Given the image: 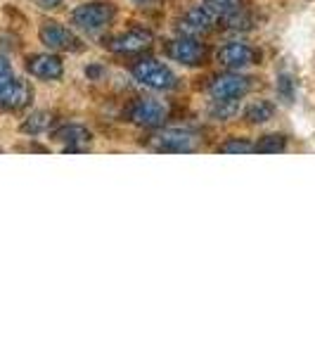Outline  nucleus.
Returning <instances> with one entry per match:
<instances>
[{
    "label": "nucleus",
    "instance_id": "dca6fc26",
    "mask_svg": "<svg viewBox=\"0 0 315 356\" xmlns=\"http://www.w3.org/2000/svg\"><path fill=\"white\" fill-rule=\"evenodd\" d=\"M221 19H223V24H225V29H230V31H251V29L256 26L254 15L242 8H237L230 15H223Z\"/></svg>",
    "mask_w": 315,
    "mask_h": 356
},
{
    "label": "nucleus",
    "instance_id": "f257e3e1",
    "mask_svg": "<svg viewBox=\"0 0 315 356\" xmlns=\"http://www.w3.org/2000/svg\"><path fill=\"white\" fill-rule=\"evenodd\" d=\"M117 17V8L110 0H93V3H83L78 5L76 10L71 13V24L81 31L95 33L107 29Z\"/></svg>",
    "mask_w": 315,
    "mask_h": 356
},
{
    "label": "nucleus",
    "instance_id": "6ab92c4d",
    "mask_svg": "<svg viewBox=\"0 0 315 356\" xmlns=\"http://www.w3.org/2000/svg\"><path fill=\"white\" fill-rule=\"evenodd\" d=\"M275 90H278L280 100L291 105L296 100V79L291 74H280L278 81H275Z\"/></svg>",
    "mask_w": 315,
    "mask_h": 356
},
{
    "label": "nucleus",
    "instance_id": "4468645a",
    "mask_svg": "<svg viewBox=\"0 0 315 356\" xmlns=\"http://www.w3.org/2000/svg\"><path fill=\"white\" fill-rule=\"evenodd\" d=\"M53 114L50 112H33L31 117H26L24 122H22V134H26V136H41L45 134V131H50L53 129Z\"/></svg>",
    "mask_w": 315,
    "mask_h": 356
},
{
    "label": "nucleus",
    "instance_id": "393cba45",
    "mask_svg": "<svg viewBox=\"0 0 315 356\" xmlns=\"http://www.w3.org/2000/svg\"><path fill=\"white\" fill-rule=\"evenodd\" d=\"M133 3H137V5H150V3H154V0H133Z\"/></svg>",
    "mask_w": 315,
    "mask_h": 356
},
{
    "label": "nucleus",
    "instance_id": "20e7f679",
    "mask_svg": "<svg viewBox=\"0 0 315 356\" xmlns=\"http://www.w3.org/2000/svg\"><path fill=\"white\" fill-rule=\"evenodd\" d=\"M154 43V36L152 31L147 29H128V31H121L117 36H110L102 41L110 53H117V55H137V53H145L147 48H152Z\"/></svg>",
    "mask_w": 315,
    "mask_h": 356
},
{
    "label": "nucleus",
    "instance_id": "39448f33",
    "mask_svg": "<svg viewBox=\"0 0 315 356\" xmlns=\"http://www.w3.org/2000/svg\"><path fill=\"white\" fill-rule=\"evenodd\" d=\"M166 55L182 67H199L206 62L209 50H206V45L199 43L197 38L178 36V38H173V41L166 43Z\"/></svg>",
    "mask_w": 315,
    "mask_h": 356
},
{
    "label": "nucleus",
    "instance_id": "1a4fd4ad",
    "mask_svg": "<svg viewBox=\"0 0 315 356\" xmlns=\"http://www.w3.org/2000/svg\"><path fill=\"white\" fill-rule=\"evenodd\" d=\"M38 38H41L45 48L60 50V53H78L83 48L81 38L74 31H69L67 26L57 24V22H45L41 31H38Z\"/></svg>",
    "mask_w": 315,
    "mask_h": 356
},
{
    "label": "nucleus",
    "instance_id": "2eb2a0df",
    "mask_svg": "<svg viewBox=\"0 0 315 356\" xmlns=\"http://www.w3.org/2000/svg\"><path fill=\"white\" fill-rule=\"evenodd\" d=\"M275 117V105L268 100H254L251 105H247L244 110V122L247 124H266Z\"/></svg>",
    "mask_w": 315,
    "mask_h": 356
},
{
    "label": "nucleus",
    "instance_id": "412c9836",
    "mask_svg": "<svg viewBox=\"0 0 315 356\" xmlns=\"http://www.w3.org/2000/svg\"><path fill=\"white\" fill-rule=\"evenodd\" d=\"M204 5L214 15H221V17L235 13L237 8H242V5H239V0H204Z\"/></svg>",
    "mask_w": 315,
    "mask_h": 356
},
{
    "label": "nucleus",
    "instance_id": "9d476101",
    "mask_svg": "<svg viewBox=\"0 0 315 356\" xmlns=\"http://www.w3.org/2000/svg\"><path fill=\"white\" fill-rule=\"evenodd\" d=\"M216 17L211 13L206 5H197V8H190L185 15L178 19V29L180 36H192V38H199V36H206V33H211L216 29Z\"/></svg>",
    "mask_w": 315,
    "mask_h": 356
},
{
    "label": "nucleus",
    "instance_id": "a211bd4d",
    "mask_svg": "<svg viewBox=\"0 0 315 356\" xmlns=\"http://www.w3.org/2000/svg\"><path fill=\"white\" fill-rule=\"evenodd\" d=\"M237 112H239L237 100H216L214 97V102H211V107H209V117L216 119V122H228V119H232Z\"/></svg>",
    "mask_w": 315,
    "mask_h": 356
},
{
    "label": "nucleus",
    "instance_id": "4be33fe9",
    "mask_svg": "<svg viewBox=\"0 0 315 356\" xmlns=\"http://www.w3.org/2000/svg\"><path fill=\"white\" fill-rule=\"evenodd\" d=\"M12 79H15L12 67H10V62L5 60L3 55H0V90H3L10 81H12Z\"/></svg>",
    "mask_w": 315,
    "mask_h": 356
},
{
    "label": "nucleus",
    "instance_id": "f03ea898",
    "mask_svg": "<svg viewBox=\"0 0 315 356\" xmlns=\"http://www.w3.org/2000/svg\"><path fill=\"white\" fill-rule=\"evenodd\" d=\"M130 72H133V79L137 83L152 90H173L178 86V76L159 60H152V57L137 60Z\"/></svg>",
    "mask_w": 315,
    "mask_h": 356
},
{
    "label": "nucleus",
    "instance_id": "423d86ee",
    "mask_svg": "<svg viewBox=\"0 0 315 356\" xmlns=\"http://www.w3.org/2000/svg\"><path fill=\"white\" fill-rule=\"evenodd\" d=\"M216 60H219L223 67L232 69V72H239V69L261 65V53L249 43L230 41V43L221 45L219 53H216Z\"/></svg>",
    "mask_w": 315,
    "mask_h": 356
},
{
    "label": "nucleus",
    "instance_id": "9b49d317",
    "mask_svg": "<svg viewBox=\"0 0 315 356\" xmlns=\"http://www.w3.org/2000/svg\"><path fill=\"white\" fill-rule=\"evenodd\" d=\"M31 100H33V88L28 81L12 79V81L0 90V110H5V112L24 110V107L31 105Z\"/></svg>",
    "mask_w": 315,
    "mask_h": 356
},
{
    "label": "nucleus",
    "instance_id": "5701e85b",
    "mask_svg": "<svg viewBox=\"0 0 315 356\" xmlns=\"http://www.w3.org/2000/svg\"><path fill=\"white\" fill-rule=\"evenodd\" d=\"M62 3H65V0H36V5L43 10H55V8H60Z\"/></svg>",
    "mask_w": 315,
    "mask_h": 356
},
{
    "label": "nucleus",
    "instance_id": "aec40b11",
    "mask_svg": "<svg viewBox=\"0 0 315 356\" xmlns=\"http://www.w3.org/2000/svg\"><path fill=\"white\" fill-rule=\"evenodd\" d=\"M219 150L225 154H249L254 152V143H249L247 138H230V140L223 143Z\"/></svg>",
    "mask_w": 315,
    "mask_h": 356
},
{
    "label": "nucleus",
    "instance_id": "7ed1b4c3",
    "mask_svg": "<svg viewBox=\"0 0 315 356\" xmlns=\"http://www.w3.org/2000/svg\"><path fill=\"white\" fill-rule=\"evenodd\" d=\"M147 145L157 152H192L197 150L199 138L187 129H164L147 138Z\"/></svg>",
    "mask_w": 315,
    "mask_h": 356
},
{
    "label": "nucleus",
    "instance_id": "f8f14e48",
    "mask_svg": "<svg viewBox=\"0 0 315 356\" xmlns=\"http://www.w3.org/2000/svg\"><path fill=\"white\" fill-rule=\"evenodd\" d=\"M26 72L41 81H60L65 74V65L57 55H31L26 60Z\"/></svg>",
    "mask_w": 315,
    "mask_h": 356
},
{
    "label": "nucleus",
    "instance_id": "b1692460",
    "mask_svg": "<svg viewBox=\"0 0 315 356\" xmlns=\"http://www.w3.org/2000/svg\"><path fill=\"white\" fill-rule=\"evenodd\" d=\"M85 74H88V76H97V74H100V69H97V67H93V69H85Z\"/></svg>",
    "mask_w": 315,
    "mask_h": 356
},
{
    "label": "nucleus",
    "instance_id": "ddd939ff",
    "mask_svg": "<svg viewBox=\"0 0 315 356\" xmlns=\"http://www.w3.org/2000/svg\"><path fill=\"white\" fill-rule=\"evenodd\" d=\"M53 138L57 143L65 145L67 152H83V150H88V145L93 143V134H90V131L81 124L62 126V129L55 131Z\"/></svg>",
    "mask_w": 315,
    "mask_h": 356
},
{
    "label": "nucleus",
    "instance_id": "0eeeda50",
    "mask_svg": "<svg viewBox=\"0 0 315 356\" xmlns=\"http://www.w3.org/2000/svg\"><path fill=\"white\" fill-rule=\"evenodd\" d=\"M254 86V79L242 76L237 72H228V74H219V76L211 79L209 83V93L216 100H239L251 90Z\"/></svg>",
    "mask_w": 315,
    "mask_h": 356
},
{
    "label": "nucleus",
    "instance_id": "6e6552de",
    "mask_svg": "<svg viewBox=\"0 0 315 356\" xmlns=\"http://www.w3.org/2000/svg\"><path fill=\"white\" fill-rule=\"evenodd\" d=\"M126 117H128L130 124L140 126V129H159V126L166 122L169 112H166V107L162 102L150 100V97H140V100H135L133 105L126 110Z\"/></svg>",
    "mask_w": 315,
    "mask_h": 356
},
{
    "label": "nucleus",
    "instance_id": "f3484780",
    "mask_svg": "<svg viewBox=\"0 0 315 356\" xmlns=\"http://www.w3.org/2000/svg\"><path fill=\"white\" fill-rule=\"evenodd\" d=\"M284 150H287V138L282 134L263 136L259 143H254V152H261V154H278Z\"/></svg>",
    "mask_w": 315,
    "mask_h": 356
}]
</instances>
